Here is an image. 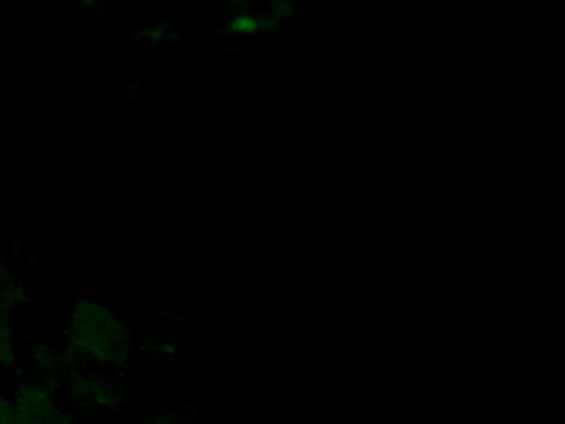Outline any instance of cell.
<instances>
[{"label":"cell","instance_id":"obj_1","mask_svg":"<svg viewBox=\"0 0 565 424\" xmlns=\"http://www.w3.org/2000/svg\"><path fill=\"white\" fill-rule=\"evenodd\" d=\"M67 357L82 363L124 367L130 357V331L108 305L81 300L67 317Z\"/></svg>","mask_w":565,"mask_h":424},{"label":"cell","instance_id":"obj_2","mask_svg":"<svg viewBox=\"0 0 565 424\" xmlns=\"http://www.w3.org/2000/svg\"><path fill=\"white\" fill-rule=\"evenodd\" d=\"M67 394L72 403L77 404L78 407H88L98 413L117 410L124 400L120 388L115 386L111 381L85 377V374H75L68 381Z\"/></svg>","mask_w":565,"mask_h":424},{"label":"cell","instance_id":"obj_3","mask_svg":"<svg viewBox=\"0 0 565 424\" xmlns=\"http://www.w3.org/2000/svg\"><path fill=\"white\" fill-rule=\"evenodd\" d=\"M54 390L47 381L22 384L14 400V424H45L55 413Z\"/></svg>","mask_w":565,"mask_h":424},{"label":"cell","instance_id":"obj_4","mask_svg":"<svg viewBox=\"0 0 565 424\" xmlns=\"http://www.w3.org/2000/svg\"><path fill=\"white\" fill-rule=\"evenodd\" d=\"M28 300V290L21 284L6 277L0 280V305H4V307L12 310V308L19 307Z\"/></svg>","mask_w":565,"mask_h":424},{"label":"cell","instance_id":"obj_5","mask_svg":"<svg viewBox=\"0 0 565 424\" xmlns=\"http://www.w3.org/2000/svg\"><path fill=\"white\" fill-rule=\"evenodd\" d=\"M15 361V331L12 324H0V368H9Z\"/></svg>","mask_w":565,"mask_h":424},{"label":"cell","instance_id":"obj_6","mask_svg":"<svg viewBox=\"0 0 565 424\" xmlns=\"http://www.w3.org/2000/svg\"><path fill=\"white\" fill-rule=\"evenodd\" d=\"M14 401L6 394H0V424H14Z\"/></svg>","mask_w":565,"mask_h":424},{"label":"cell","instance_id":"obj_7","mask_svg":"<svg viewBox=\"0 0 565 424\" xmlns=\"http://www.w3.org/2000/svg\"><path fill=\"white\" fill-rule=\"evenodd\" d=\"M32 357H34V361L38 363L39 370H49L52 364L57 363V357H55V354L45 347H39Z\"/></svg>","mask_w":565,"mask_h":424},{"label":"cell","instance_id":"obj_8","mask_svg":"<svg viewBox=\"0 0 565 424\" xmlns=\"http://www.w3.org/2000/svg\"><path fill=\"white\" fill-rule=\"evenodd\" d=\"M45 424H78L77 420L72 416L71 413H64V411H58L47 421Z\"/></svg>","mask_w":565,"mask_h":424},{"label":"cell","instance_id":"obj_9","mask_svg":"<svg viewBox=\"0 0 565 424\" xmlns=\"http://www.w3.org/2000/svg\"><path fill=\"white\" fill-rule=\"evenodd\" d=\"M145 424H177V421L167 416V414H160V416H151Z\"/></svg>","mask_w":565,"mask_h":424},{"label":"cell","instance_id":"obj_10","mask_svg":"<svg viewBox=\"0 0 565 424\" xmlns=\"http://www.w3.org/2000/svg\"><path fill=\"white\" fill-rule=\"evenodd\" d=\"M6 277L4 274V261H2V257H0V280Z\"/></svg>","mask_w":565,"mask_h":424}]
</instances>
